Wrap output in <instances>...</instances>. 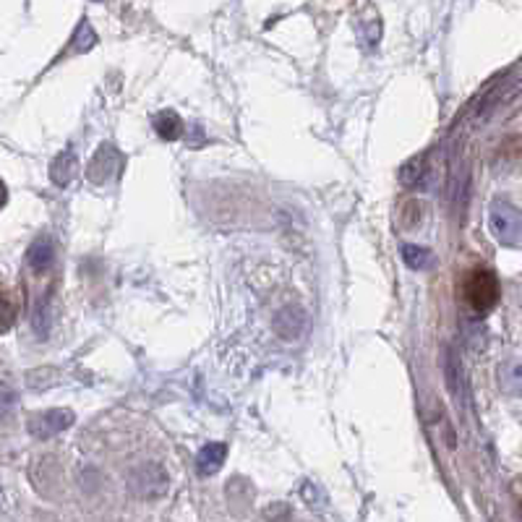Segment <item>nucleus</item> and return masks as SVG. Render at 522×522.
<instances>
[{"instance_id": "ddd939ff", "label": "nucleus", "mask_w": 522, "mask_h": 522, "mask_svg": "<svg viewBox=\"0 0 522 522\" xmlns=\"http://www.w3.org/2000/svg\"><path fill=\"white\" fill-rule=\"evenodd\" d=\"M71 45H73V53H87V50H92L94 45H97V34H94L92 24L87 19L79 24V30L73 34Z\"/></svg>"}, {"instance_id": "39448f33", "label": "nucleus", "mask_w": 522, "mask_h": 522, "mask_svg": "<svg viewBox=\"0 0 522 522\" xmlns=\"http://www.w3.org/2000/svg\"><path fill=\"white\" fill-rule=\"evenodd\" d=\"M118 170H121V157L116 152V147L113 144H102L92 157L90 167H87V175L94 184H107Z\"/></svg>"}, {"instance_id": "4468645a", "label": "nucleus", "mask_w": 522, "mask_h": 522, "mask_svg": "<svg viewBox=\"0 0 522 522\" xmlns=\"http://www.w3.org/2000/svg\"><path fill=\"white\" fill-rule=\"evenodd\" d=\"M444 373H447V384H449V389H452L458 398H462V392H460L462 369L458 366V358H455V353H452V350H449V353H447V358H444Z\"/></svg>"}, {"instance_id": "9b49d317", "label": "nucleus", "mask_w": 522, "mask_h": 522, "mask_svg": "<svg viewBox=\"0 0 522 522\" xmlns=\"http://www.w3.org/2000/svg\"><path fill=\"white\" fill-rule=\"evenodd\" d=\"M402 261L410 267V270H415V272H421V270H429L431 267V251L424 246H413V244H405L402 246Z\"/></svg>"}, {"instance_id": "f8f14e48", "label": "nucleus", "mask_w": 522, "mask_h": 522, "mask_svg": "<svg viewBox=\"0 0 522 522\" xmlns=\"http://www.w3.org/2000/svg\"><path fill=\"white\" fill-rule=\"evenodd\" d=\"M16 316H19V308L13 304V298L5 290H0V335H5L16 324Z\"/></svg>"}, {"instance_id": "f257e3e1", "label": "nucleus", "mask_w": 522, "mask_h": 522, "mask_svg": "<svg viewBox=\"0 0 522 522\" xmlns=\"http://www.w3.org/2000/svg\"><path fill=\"white\" fill-rule=\"evenodd\" d=\"M499 295H501L499 277L489 270H473L465 279V301L478 316L489 313L499 304Z\"/></svg>"}, {"instance_id": "9d476101", "label": "nucleus", "mask_w": 522, "mask_h": 522, "mask_svg": "<svg viewBox=\"0 0 522 522\" xmlns=\"http://www.w3.org/2000/svg\"><path fill=\"white\" fill-rule=\"evenodd\" d=\"M429 157H415L410 159L402 170H399V181L405 185H426V175H429Z\"/></svg>"}, {"instance_id": "7ed1b4c3", "label": "nucleus", "mask_w": 522, "mask_h": 522, "mask_svg": "<svg viewBox=\"0 0 522 522\" xmlns=\"http://www.w3.org/2000/svg\"><path fill=\"white\" fill-rule=\"evenodd\" d=\"M73 426V413L71 410H47V413H39L30 421V433L39 441H47L53 436H58L65 429Z\"/></svg>"}, {"instance_id": "2eb2a0df", "label": "nucleus", "mask_w": 522, "mask_h": 522, "mask_svg": "<svg viewBox=\"0 0 522 522\" xmlns=\"http://www.w3.org/2000/svg\"><path fill=\"white\" fill-rule=\"evenodd\" d=\"M13 405H16V392H13L8 384H3V381H0V418H3V415H5Z\"/></svg>"}, {"instance_id": "f03ea898", "label": "nucleus", "mask_w": 522, "mask_h": 522, "mask_svg": "<svg viewBox=\"0 0 522 522\" xmlns=\"http://www.w3.org/2000/svg\"><path fill=\"white\" fill-rule=\"evenodd\" d=\"M489 222H492V233L496 235V241L501 246L518 248L520 246V212L507 204V201H493L492 204V215H489Z\"/></svg>"}, {"instance_id": "1a4fd4ad", "label": "nucleus", "mask_w": 522, "mask_h": 522, "mask_svg": "<svg viewBox=\"0 0 522 522\" xmlns=\"http://www.w3.org/2000/svg\"><path fill=\"white\" fill-rule=\"evenodd\" d=\"M76 170H79L76 154L71 152V150H65V152H61L56 159H53V165H50V178H53V184L65 188V185L73 181Z\"/></svg>"}, {"instance_id": "dca6fc26", "label": "nucleus", "mask_w": 522, "mask_h": 522, "mask_svg": "<svg viewBox=\"0 0 522 522\" xmlns=\"http://www.w3.org/2000/svg\"><path fill=\"white\" fill-rule=\"evenodd\" d=\"M5 201H8V191H5V184L0 181V210L5 207Z\"/></svg>"}, {"instance_id": "0eeeda50", "label": "nucleus", "mask_w": 522, "mask_h": 522, "mask_svg": "<svg viewBox=\"0 0 522 522\" xmlns=\"http://www.w3.org/2000/svg\"><path fill=\"white\" fill-rule=\"evenodd\" d=\"M152 125L154 131H157V136L165 139V141H175V139L184 136V121H181V116H178L175 110H162V113H157Z\"/></svg>"}, {"instance_id": "20e7f679", "label": "nucleus", "mask_w": 522, "mask_h": 522, "mask_svg": "<svg viewBox=\"0 0 522 522\" xmlns=\"http://www.w3.org/2000/svg\"><path fill=\"white\" fill-rule=\"evenodd\" d=\"M275 332L282 339H301L308 332V316L304 308L285 306L277 311Z\"/></svg>"}, {"instance_id": "423d86ee", "label": "nucleus", "mask_w": 522, "mask_h": 522, "mask_svg": "<svg viewBox=\"0 0 522 522\" xmlns=\"http://www.w3.org/2000/svg\"><path fill=\"white\" fill-rule=\"evenodd\" d=\"M56 261V246L47 235H39L27 251V264L34 272H47Z\"/></svg>"}, {"instance_id": "6e6552de", "label": "nucleus", "mask_w": 522, "mask_h": 522, "mask_svg": "<svg viewBox=\"0 0 522 522\" xmlns=\"http://www.w3.org/2000/svg\"><path fill=\"white\" fill-rule=\"evenodd\" d=\"M227 458V447L225 444H207V447H201V452H199V458H196V470L201 473V475H215L217 470L222 467V462Z\"/></svg>"}]
</instances>
